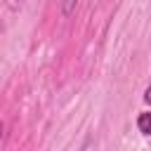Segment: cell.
<instances>
[{"mask_svg": "<svg viewBox=\"0 0 151 151\" xmlns=\"http://www.w3.org/2000/svg\"><path fill=\"white\" fill-rule=\"evenodd\" d=\"M144 101H146V104H151V85H149V87H146V92H144Z\"/></svg>", "mask_w": 151, "mask_h": 151, "instance_id": "3", "label": "cell"}, {"mask_svg": "<svg viewBox=\"0 0 151 151\" xmlns=\"http://www.w3.org/2000/svg\"><path fill=\"white\" fill-rule=\"evenodd\" d=\"M137 127L142 134H151V113H139L137 118Z\"/></svg>", "mask_w": 151, "mask_h": 151, "instance_id": "1", "label": "cell"}, {"mask_svg": "<svg viewBox=\"0 0 151 151\" xmlns=\"http://www.w3.org/2000/svg\"><path fill=\"white\" fill-rule=\"evenodd\" d=\"M2 130H5V125H2V120H0V142H2Z\"/></svg>", "mask_w": 151, "mask_h": 151, "instance_id": "4", "label": "cell"}, {"mask_svg": "<svg viewBox=\"0 0 151 151\" xmlns=\"http://www.w3.org/2000/svg\"><path fill=\"white\" fill-rule=\"evenodd\" d=\"M76 5H78V0H64V5H61V14H64V17H71L73 9H76Z\"/></svg>", "mask_w": 151, "mask_h": 151, "instance_id": "2", "label": "cell"}]
</instances>
